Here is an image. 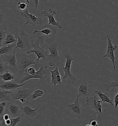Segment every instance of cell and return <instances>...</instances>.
<instances>
[{
    "label": "cell",
    "mask_w": 118,
    "mask_h": 126,
    "mask_svg": "<svg viewBox=\"0 0 118 126\" xmlns=\"http://www.w3.org/2000/svg\"><path fill=\"white\" fill-rule=\"evenodd\" d=\"M18 73L24 74L26 69L31 65L38 66V63L35 61L36 55L34 54H26L23 53H16Z\"/></svg>",
    "instance_id": "1"
},
{
    "label": "cell",
    "mask_w": 118,
    "mask_h": 126,
    "mask_svg": "<svg viewBox=\"0 0 118 126\" xmlns=\"http://www.w3.org/2000/svg\"><path fill=\"white\" fill-rule=\"evenodd\" d=\"M44 40V36L40 35V36L37 38L30 41V44L33 47V49H31L26 52V54L29 55L31 53H34L37 56L36 61L37 62L41 59L46 60V57L48 56V51H46L44 49V46L41 47L40 44Z\"/></svg>",
    "instance_id": "2"
},
{
    "label": "cell",
    "mask_w": 118,
    "mask_h": 126,
    "mask_svg": "<svg viewBox=\"0 0 118 126\" xmlns=\"http://www.w3.org/2000/svg\"><path fill=\"white\" fill-rule=\"evenodd\" d=\"M79 97L77 96L74 104H67L66 106V113L70 118H77L79 120L85 115V110L81 105L79 100Z\"/></svg>",
    "instance_id": "3"
},
{
    "label": "cell",
    "mask_w": 118,
    "mask_h": 126,
    "mask_svg": "<svg viewBox=\"0 0 118 126\" xmlns=\"http://www.w3.org/2000/svg\"><path fill=\"white\" fill-rule=\"evenodd\" d=\"M64 57L66 59L65 66L62 68L63 72L64 73V75L62 78V80L66 79L70 84L73 85L77 80V78L71 73V69L73 61L75 60L73 53L69 51L68 53L64 55Z\"/></svg>",
    "instance_id": "4"
},
{
    "label": "cell",
    "mask_w": 118,
    "mask_h": 126,
    "mask_svg": "<svg viewBox=\"0 0 118 126\" xmlns=\"http://www.w3.org/2000/svg\"><path fill=\"white\" fill-rule=\"evenodd\" d=\"M49 72L47 66H42L37 71L36 73L33 76H30L25 72L24 73L25 76L20 79L18 83L21 84L32 79H37L39 80L40 83H42L45 80Z\"/></svg>",
    "instance_id": "5"
},
{
    "label": "cell",
    "mask_w": 118,
    "mask_h": 126,
    "mask_svg": "<svg viewBox=\"0 0 118 126\" xmlns=\"http://www.w3.org/2000/svg\"><path fill=\"white\" fill-rule=\"evenodd\" d=\"M73 86L76 89L77 96L82 97H89L93 90L92 85L88 84L85 80L82 79H78Z\"/></svg>",
    "instance_id": "6"
},
{
    "label": "cell",
    "mask_w": 118,
    "mask_h": 126,
    "mask_svg": "<svg viewBox=\"0 0 118 126\" xmlns=\"http://www.w3.org/2000/svg\"><path fill=\"white\" fill-rule=\"evenodd\" d=\"M58 43L55 41L47 47V49L50 52V54H48L47 56L46 61L48 62V65L50 67H56L59 64L60 60L58 51Z\"/></svg>",
    "instance_id": "7"
},
{
    "label": "cell",
    "mask_w": 118,
    "mask_h": 126,
    "mask_svg": "<svg viewBox=\"0 0 118 126\" xmlns=\"http://www.w3.org/2000/svg\"><path fill=\"white\" fill-rule=\"evenodd\" d=\"M33 93L30 89H23L12 92L9 94L11 100H18L21 104L26 103V99L28 98Z\"/></svg>",
    "instance_id": "8"
},
{
    "label": "cell",
    "mask_w": 118,
    "mask_h": 126,
    "mask_svg": "<svg viewBox=\"0 0 118 126\" xmlns=\"http://www.w3.org/2000/svg\"><path fill=\"white\" fill-rule=\"evenodd\" d=\"M23 19L26 20L25 25H31L36 26L37 25H42L44 23V19L40 17H37L34 14H30L27 9L22 11L20 13Z\"/></svg>",
    "instance_id": "9"
},
{
    "label": "cell",
    "mask_w": 118,
    "mask_h": 126,
    "mask_svg": "<svg viewBox=\"0 0 118 126\" xmlns=\"http://www.w3.org/2000/svg\"><path fill=\"white\" fill-rule=\"evenodd\" d=\"M15 36L17 39L15 50L18 48L25 49L26 48H30L31 47L29 35L25 31H22L19 36L17 34H15Z\"/></svg>",
    "instance_id": "10"
},
{
    "label": "cell",
    "mask_w": 118,
    "mask_h": 126,
    "mask_svg": "<svg viewBox=\"0 0 118 126\" xmlns=\"http://www.w3.org/2000/svg\"><path fill=\"white\" fill-rule=\"evenodd\" d=\"M101 101L96 96L88 97L86 99V105L87 106H90L96 112V114L100 116L103 114V106L101 104Z\"/></svg>",
    "instance_id": "11"
},
{
    "label": "cell",
    "mask_w": 118,
    "mask_h": 126,
    "mask_svg": "<svg viewBox=\"0 0 118 126\" xmlns=\"http://www.w3.org/2000/svg\"><path fill=\"white\" fill-rule=\"evenodd\" d=\"M107 52L105 55L103 56L104 58H108L111 60L113 67L114 69H116V67L115 65V61L117 59L114 56V51L118 48V46L116 45H113L112 44V41L109 35H107Z\"/></svg>",
    "instance_id": "12"
},
{
    "label": "cell",
    "mask_w": 118,
    "mask_h": 126,
    "mask_svg": "<svg viewBox=\"0 0 118 126\" xmlns=\"http://www.w3.org/2000/svg\"><path fill=\"white\" fill-rule=\"evenodd\" d=\"M0 58L2 60L4 63L7 65L9 69L18 68L15 50L8 55L0 56Z\"/></svg>",
    "instance_id": "13"
},
{
    "label": "cell",
    "mask_w": 118,
    "mask_h": 126,
    "mask_svg": "<svg viewBox=\"0 0 118 126\" xmlns=\"http://www.w3.org/2000/svg\"><path fill=\"white\" fill-rule=\"evenodd\" d=\"M42 14L44 16L48 17V23L49 25L53 26H57L59 29H63V27L59 24V23L56 21L54 15L57 14V12L55 10H53L51 8L49 9V12L47 11H43L42 12Z\"/></svg>",
    "instance_id": "14"
},
{
    "label": "cell",
    "mask_w": 118,
    "mask_h": 126,
    "mask_svg": "<svg viewBox=\"0 0 118 126\" xmlns=\"http://www.w3.org/2000/svg\"><path fill=\"white\" fill-rule=\"evenodd\" d=\"M38 108L32 109L29 106L26 105L21 107V116L25 119L32 118L37 115Z\"/></svg>",
    "instance_id": "15"
},
{
    "label": "cell",
    "mask_w": 118,
    "mask_h": 126,
    "mask_svg": "<svg viewBox=\"0 0 118 126\" xmlns=\"http://www.w3.org/2000/svg\"><path fill=\"white\" fill-rule=\"evenodd\" d=\"M6 109L7 113L13 117L21 116V107L18 105L11 102L7 103Z\"/></svg>",
    "instance_id": "16"
},
{
    "label": "cell",
    "mask_w": 118,
    "mask_h": 126,
    "mask_svg": "<svg viewBox=\"0 0 118 126\" xmlns=\"http://www.w3.org/2000/svg\"><path fill=\"white\" fill-rule=\"evenodd\" d=\"M49 72L51 76V83L54 86L61 85L62 83V78H61L59 68L58 67H56L54 70H50Z\"/></svg>",
    "instance_id": "17"
},
{
    "label": "cell",
    "mask_w": 118,
    "mask_h": 126,
    "mask_svg": "<svg viewBox=\"0 0 118 126\" xmlns=\"http://www.w3.org/2000/svg\"><path fill=\"white\" fill-rule=\"evenodd\" d=\"M42 30H34L33 31V33L34 34L37 33H42L48 36L50 34H52L53 35H56L57 33V30L55 27V26L49 25L48 24H45L44 26L42 27Z\"/></svg>",
    "instance_id": "18"
},
{
    "label": "cell",
    "mask_w": 118,
    "mask_h": 126,
    "mask_svg": "<svg viewBox=\"0 0 118 126\" xmlns=\"http://www.w3.org/2000/svg\"><path fill=\"white\" fill-rule=\"evenodd\" d=\"M25 85L26 83L20 84L14 82H2L0 84V89L7 91H11L12 90L17 89Z\"/></svg>",
    "instance_id": "19"
},
{
    "label": "cell",
    "mask_w": 118,
    "mask_h": 126,
    "mask_svg": "<svg viewBox=\"0 0 118 126\" xmlns=\"http://www.w3.org/2000/svg\"><path fill=\"white\" fill-rule=\"evenodd\" d=\"M95 93L101 98V103H107L110 104L112 106L114 105L113 101L110 98L109 94L107 93H103L101 91H96Z\"/></svg>",
    "instance_id": "20"
},
{
    "label": "cell",
    "mask_w": 118,
    "mask_h": 126,
    "mask_svg": "<svg viewBox=\"0 0 118 126\" xmlns=\"http://www.w3.org/2000/svg\"><path fill=\"white\" fill-rule=\"evenodd\" d=\"M16 43H14L12 45H4L3 47L0 48V56L4 55H8L14 51V48H15Z\"/></svg>",
    "instance_id": "21"
},
{
    "label": "cell",
    "mask_w": 118,
    "mask_h": 126,
    "mask_svg": "<svg viewBox=\"0 0 118 126\" xmlns=\"http://www.w3.org/2000/svg\"><path fill=\"white\" fill-rule=\"evenodd\" d=\"M22 118L21 116L11 117L9 120L4 121V125L5 126H16L21 122Z\"/></svg>",
    "instance_id": "22"
},
{
    "label": "cell",
    "mask_w": 118,
    "mask_h": 126,
    "mask_svg": "<svg viewBox=\"0 0 118 126\" xmlns=\"http://www.w3.org/2000/svg\"><path fill=\"white\" fill-rule=\"evenodd\" d=\"M0 79L5 82L12 81L15 79V76L12 72L7 71L0 75Z\"/></svg>",
    "instance_id": "23"
},
{
    "label": "cell",
    "mask_w": 118,
    "mask_h": 126,
    "mask_svg": "<svg viewBox=\"0 0 118 126\" xmlns=\"http://www.w3.org/2000/svg\"><path fill=\"white\" fill-rule=\"evenodd\" d=\"M7 26L4 24L0 26V48L3 46V42L7 34Z\"/></svg>",
    "instance_id": "24"
},
{
    "label": "cell",
    "mask_w": 118,
    "mask_h": 126,
    "mask_svg": "<svg viewBox=\"0 0 118 126\" xmlns=\"http://www.w3.org/2000/svg\"><path fill=\"white\" fill-rule=\"evenodd\" d=\"M12 92L11 91H7L0 89V102L4 101H9L11 100L9 94Z\"/></svg>",
    "instance_id": "25"
},
{
    "label": "cell",
    "mask_w": 118,
    "mask_h": 126,
    "mask_svg": "<svg viewBox=\"0 0 118 126\" xmlns=\"http://www.w3.org/2000/svg\"><path fill=\"white\" fill-rule=\"evenodd\" d=\"M17 42V39L16 38L15 35L13 34L7 33L6 37L3 42V45H10L15 43Z\"/></svg>",
    "instance_id": "26"
},
{
    "label": "cell",
    "mask_w": 118,
    "mask_h": 126,
    "mask_svg": "<svg viewBox=\"0 0 118 126\" xmlns=\"http://www.w3.org/2000/svg\"><path fill=\"white\" fill-rule=\"evenodd\" d=\"M104 87L107 91H109L111 88H112V90L110 91V93L114 92L115 88L118 87V80H115L114 81L110 82L108 84H105Z\"/></svg>",
    "instance_id": "27"
},
{
    "label": "cell",
    "mask_w": 118,
    "mask_h": 126,
    "mask_svg": "<svg viewBox=\"0 0 118 126\" xmlns=\"http://www.w3.org/2000/svg\"><path fill=\"white\" fill-rule=\"evenodd\" d=\"M44 91L42 90H36L31 94L30 97L33 100H36L37 98L41 97L44 96Z\"/></svg>",
    "instance_id": "28"
},
{
    "label": "cell",
    "mask_w": 118,
    "mask_h": 126,
    "mask_svg": "<svg viewBox=\"0 0 118 126\" xmlns=\"http://www.w3.org/2000/svg\"><path fill=\"white\" fill-rule=\"evenodd\" d=\"M9 67L4 63L2 60L0 58V75L3 74L5 72L8 71Z\"/></svg>",
    "instance_id": "29"
},
{
    "label": "cell",
    "mask_w": 118,
    "mask_h": 126,
    "mask_svg": "<svg viewBox=\"0 0 118 126\" xmlns=\"http://www.w3.org/2000/svg\"><path fill=\"white\" fill-rule=\"evenodd\" d=\"M30 7L33 8L35 10L33 14L35 15L37 8H38V6L39 5V0H30Z\"/></svg>",
    "instance_id": "30"
},
{
    "label": "cell",
    "mask_w": 118,
    "mask_h": 126,
    "mask_svg": "<svg viewBox=\"0 0 118 126\" xmlns=\"http://www.w3.org/2000/svg\"><path fill=\"white\" fill-rule=\"evenodd\" d=\"M7 104V101L0 102V115L3 116L4 113L6 110Z\"/></svg>",
    "instance_id": "31"
},
{
    "label": "cell",
    "mask_w": 118,
    "mask_h": 126,
    "mask_svg": "<svg viewBox=\"0 0 118 126\" xmlns=\"http://www.w3.org/2000/svg\"><path fill=\"white\" fill-rule=\"evenodd\" d=\"M18 7L19 10L24 11L26 10V9H27V8L28 7V6L25 3L18 1Z\"/></svg>",
    "instance_id": "32"
},
{
    "label": "cell",
    "mask_w": 118,
    "mask_h": 126,
    "mask_svg": "<svg viewBox=\"0 0 118 126\" xmlns=\"http://www.w3.org/2000/svg\"><path fill=\"white\" fill-rule=\"evenodd\" d=\"M2 118L3 119V120L4 121H6V120L10 119L11 118V116L9 114L6 113V114H5L3 115Z\"/></svg>",
    "instance_id": "33"
},
{
    "label": "cell",
    "mask_w": 118,
    "mask_h": 126,
    "mask_svg": "<svg viewBox=\"0 0 118 126\" xmlns=\"http://www.w3.org/2000/svg\"><path fill=\"white\" fill-rule=\"evenodd\" d=\"M114 106L116 109L118 106V93L114 97Z\"/></svg>",
    "instance_id": "34"
},
{
    "label": "cell",
    "mask_w": 118,
    "mask_h": 126,
    "mask_svg": "<svg viewBox=\"0 0 118 126\" xmlns=\"http://www.w3.org/2000/svg\"><path fill=\"white\" fill-rule=\"evenodd\" d=\"M5 23V21H4L3 19V15L1 14V11L0 10V26L4 24Z\"/></svg>",
    "instance_id": "35"
},
{
    "label": "cell",
    "mask_w": 118,
    "mask_h": 126,
    "mask_svg": "<svg viewBox=\"0 0 118 126\" xmlns=\"http://www.w3.org/2000/svg\"><path fill=\"white\" fill-rule=\"evenodd\" d=\"M90 125L91 126H98V123L96 120H93L90 122Z\"/></svg>",
    "instance_id": "36"
},
{
    "label": "cell",
    "mask_w": 118,
    "mask_h": 126,
    "mask_svg": "<svg viewBox=\"0 0 118 126\" xmlns=\"http://www.w3.org/2000/svg\"><path fill=\"white\" fill-rule=\"evenodd\" d=\"M25 1H26V2H27V3H28V4H30V0H25Z\"/></svg>",
    "instance_id": "37"
},
{
    "label": "cell",
    "mask_w": 118,
    "mask_h": 126,
    "mask_svg": "<svg viewBox=\"0 0 118 126\" xmlns=\"http://www.w3.org/2000/svg\"><path fill=\"white\" fill-rule=\"evenodd\" d=\"M115 80H118V74H117V75H116L115 78Z\"/></svg>",
    "instance_id": "38"
},
{
    "label": "cell",
    "mask_w": 118,
    "mask_h": 126,
    "mask_svg": "<svg viewBox=\"0 0 118 126\" xmlns=\"http://www.w3.org/2000/svg\"><path fill=\"white\" fill-rule=\"evenodd\" d=\"M85 126H91L90 125H89V124H86V125Z\"/></svg>",
    "instance_id": "39"
},
{
    "label": "cell",
    "mask_w": 118,
    "mask_h": 126,
    "mask_svg": "<svg viewBox=\"0 0 118 126\" xmlns=\"http://www.w3.org/2000/svg\"><path fill=\"white\" fill-rule=\"evenodd\" d=\"M1 82H2V81H0V84L1 83Z\"/></svg>",
    "instance_id": "40"
},
{
    "label": "cell",
    "mask_w": 118,
    "mask_h": 126,
    "mask_svg": "<svg viewBox=\"0 0 118 126\" xmlns=\"http://www.w3.org/2000/svg\"></svg>",
    "instance_id": "41"
}]
</instances>
